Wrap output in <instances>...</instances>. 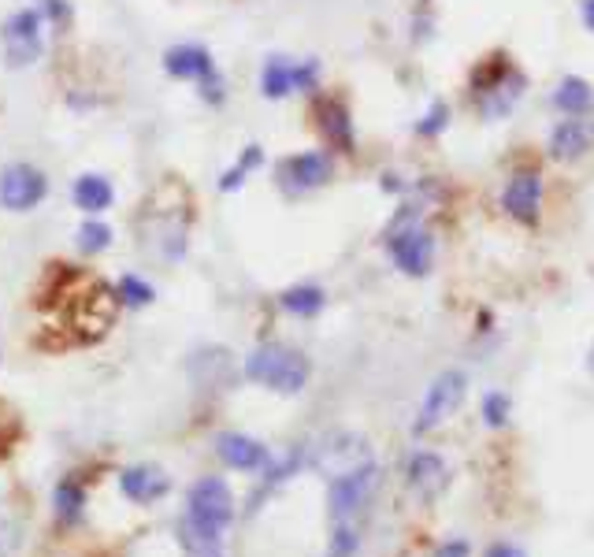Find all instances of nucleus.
Returning a JSON list of instances; mask_svg holds the SVG:
<instances>
[{
	"label": "nucleus",
	"instance_id": "obj_1",
	"mask_svg": "<svg viewBox=\"0 0 594 557\" xmlns=\"http://www.w3.org/2000/svg\"><path fill=\"white\" fill-rule=\"evenodd\" d=\"M235 520V495L219 476H205L190 487L186 513L178 520V543L186 557H223V539Z\"/></svg>",
	"mask_w": 594,
	"mask_h": 557
},
{
	"label": "nucleus",
	"instance_id": "obj_2",
	"mask_svg": "<svg viewBox=\"0 0 594 557\" xmlns=\"http://www.w3.org/2000/svg\"><path fill=\"white\" fill-rule=\"evenodd\" d=\"M528 90V74L516 68V60L509 52H487V57L469 71V98L472 109L483 120H502L505 112H513L520 93Z\"/></svg>",
	"mask_w": 594,
	"mask_h": 557
},
{
	"label": "nucleus",
	"instance_id": "obj_3",
	"mask_svg": "<svg viewBox=\"0 0 594 557\" xmlns=\"http://www.w3.org/2000/svg\"><path fill=\"white\" fill-rule=\"evenodd\" d=\"M246 376L253 383H260V387H268V391L297 394V391H305V383H309L313 364L301 350L283 346V342H264V346H257L249 353Z\"/></svg>",
	"mask_w": 594,
	"mask_h": 557
},
{
	"label": "nucleus",
	"instance_id": "obj_4",
	"mask_svg": "<svg viewBox=\"0 0 594 557\" xmlns=\"http://www.w3.org/2000/svg\"><path fill=\"white\" fill-rule=\"evenodd\" d=\"M546 205V182L535 164H520L509 171L502 186V212L520 227H539Z\"/></svg>",
	"mask_w": 594,
	"mask_h": 557
},
{
	"label": "nucleus",
	"instance_id": "obj_5",
	"mask_svg": "<svg viewBox=\"0 0 594 557\" xmlns=\"http://www.w3.org/2000/svg\"><path fill=\"white\" fill-rule=\"evenodd\" d=\"M387 253L398 272L423 278L434 264V234L417 216H401L387 234Z\"/></svg>",
	"mask_w": 594,
	"mask_h": 557
},
{
	"label": "nucleus",
	"instance_id": "obj_6",
	"mask_svg": "<svg viewBox=\"0 0 594 557\" xmlns=\"http://www.w3.org/2000/svg\"><path fill=\"white\" fill-rule=\"evenodd\" d=\"M464 387H469V379H464V372H458V368L434 376L428 394H423L417 432L423 435V432H431V427H442L445 421H450V416L458 413V405L464 402Z\"/></svg>",
	"mask_w": 594,
	"mask_h": 557
},
{
	"label": "nucleus",
	"instance_id": "obj_7",
	"mask_svg": "<svg viewBox=\"0 0 594 557\" xmlns=\"http://www.w3.org/2000/svg\"><path fill=\"white\" fill-rule=\"evenodd\" d=\"M164 68L172 79H183V82H197L205 85V98L208 101H219L223 90H219V74H216V63H212L208 49L201 45H175L164 52Z\"/></svg>",
	"mask_w": 594,
	"mask_h": 557
},
{
	"label": "nucleus",
	"instance_id": "obj_8",
	"mask_svg": "<svg viewBox=\"0 0 594 557\" xmlns=\"http://www.w3.org/2000/svg\"><path fill=\"white\" fill-rule=\"evenodd\" d=\"M49 194V179L30 164H8L0 171V205L8 212L38 209Z\"/></svg>",
	"mask_w": 594,
	"mask_h": 557
},
{
	"label": "nucleus",
	"instance_id": "obj_9",
	"mask_svg": "<svg viewBox=\"0 0 594 557\" xmlns=\"http://www.w3.org/2000/svg\"><path fill=\"white\" fill-rule=\"evenodd\" d=\"M335 175L331 156L320 153V149H309V153H294L279 164V186L286 194H309V190L327 186Z\"/></svg>",
	"mask_w": 594,
	"mask_h": 557
},
{
	"label": "nucleus",
	"instance_id": "obj_10",
	"mask_svg": "<svg viewBox=\"0 0 594 557\" xmlns=\"http://www.w3.org/2000/svg\"><path fill=\"white\" fill-rule=\"evenodd\" d=\"M316 79H320V63L316 60H286L272 57L260 71V90L264 98H290L297 90H313Z\"/></svg>",
	"mask_w": 594,
	"mask_h": 557
},
{
	"label": "nucleus",
	"instance_id": "obj_11",
	"mask_svg": "<svg viewBox=\"0 0 594 557\" xmlns=\"http://www.w3.org/2000/svg\"><path fill=\"white\" fill-rule=\"evenodd\" d=\"M41 23H45V16L34 12V8H23V12H16L12 19L4 23V57L8 63H16V68H27V63H34L41 57Z\"/></svg>",
	"mask_w": 594,
	"mask_h": 557
},
{
	"label": "nucleus",
	"instance_id": "obj_12",
	"mask_svg": "<svg viewBox=\"0 0 594 557\" xmlns=\"http://www.w3.org/2000/svg\"><path fill=\"white\" fill-rule=\"evenodd\" d=\"M591 149H594V120H587V115H565L546 134V156L557 160V164H576Z\"/></svg>",
	"mask_w": 594,
	"mask_h": 557
},
{
	"label": "nucleus",
	"instance_id": "obj_13",
	"mask_svg": "<svg viewBox=\"0 0 594 557\" xmlns=\"http://www.w3.org/2000/svg\"><path fill=\"white\" fill-rule=\"evenodd\" d=\"M313 120L335 153H354V120L342 98H320L313 104Z\"/></svg>",
	"mask_w": 594,
	"mask_h": 557
},
{
	"label": "nucleus",
	"instance_id": "obj_14",
	"mask_svg": "<svg viewBox=\"0 0 594 557\" xmlns=\"http://www.w3.org/2000/svg\"><path fill=\"white\" fill-rule=\"evenodd\" d=\"M216 454L223 457V465L235 468V473H264L268 468V446H260L257 438L242 435V432H223L216 438Z\"/></svg>",
	"mask_w": 594,
	"mask_h": 557
},
{
	"label": "nucleus",
	"instance_id": "obj_15",
	"mask_svg": "<svg viewBox=\"0 0 594 557\" xmlns=\"http://www.w3.org/2000/svg\"><path fill=\"white\" fill-rule=\"evenodd\" d=\"M123 495L137 502V506H148V502H156L161 495H167V487H172V479H167L161 468L153 465H137V468H126L123 473Z\"/></svg>",
	"mask_w": 594,
	"mask_h": 557
},
{
	"label": "nucleus",
	"instance_id": "obj_16",
	"mask_svg": "<svg viewBox=\"0 0 594 557\" xmlns=\"http://www.w3.org/2000/svg\"><path fill=\"white\" fill-rule=\"evenodd\" d=\"M550 104L561 112V115H591L594 112V85L580 74H565L554 93H550Z\"/></svg>",
	"mask_w": 594,
	"mask_h": 557
},
{
	"label": "nucleus",
	"instance_id": "obj_17",
	"mask_svg": "<svg viewBox=\"0 0 594 557\" xmlns=\"http://www.w3.org/2000/svg\"><path fill=\"white\" fill-rule=\"evenodd\" d=\"M112 182L101 179V175H82L79 182H74V205H79L82 212H90V216H98V212H104L112 205Z\"/></svg>",
	"mask_w": 594,
	"mask_h": 557
},
{
	"label": "nucleus",
	"instance_id": "obj_18",
	"mask_svg": "<svg viewBox=\"0 0 594 557\" xmlns=\"http://www.w3.org/2000/svg\"><path fill=\"white\" fill-rule=\"evenodd\" d=\"M279 305H283L290 316L309 320V316H316V313H320V308L327 305V297H324L320 286H313V283H297V286H290V291H283V294H279Z\"/></svg>",
	"mask_w": 594,
	"mask_h": 557
},
{
	"label": "nucleus",
	"instance_id": "obj_19",
	"mask_svg": "<svg viewBox=\"0 0 594 557\" xmlns=\"http://www.w3.org/2000/svg\"><path fill=\"white\" fill-rule=\"evenodd\" d=\"M409 479L423 490V495L439 490V487L445 484V465H442V457H434V454H417V457L409 460Z\"/></svg>",
	"mask_w": 594,
	"mask_h": 557
},
{
	"label": "nucleus",
	"instance_id": "obj_20",
	"mask_svg": "<svg viewBox=\"0 0 594 557\" xmlns=\"http://www.w3.org/2000/svg\"><path fill=\"white\" fill-rule=\"evenodd\" d=\"M82 487L74 484V479H63L60 490H57V513H60V520H74L79 517V509H82Z\"/></svg>",
	"mask_w": 594,
	"mask_h": 557
},
{
	"label": "nucleus",
	"instance_id": "obj_21",
	"mask_svg": "<svg viewBox=\"0 0 594 557\" xmlns=\"http://www.w3.org/2000/svg\"><path fill=\"white\" fill-rule=\"evenodd\" d=\"M260 160H264V153H260V149H257V145H249L246 153H242V160H238V164L231 168L227 175H223V182H219V186H223V190H235V186H242V182H246V175H249L253 168L260 164Z\"/></svg>",
	"mask_w": 594,
	"mask_h": 557
},
{
	"label": "nucleus",
	"instance_id": "obj_22",
	"mask_svg": "<svg viewBox=\"0 0 594 557\" xmlns=\"http://www.w3.org/2000/svg\"><path fill=\"white\" fill-rule=\"evenodd\" d=\"M79 245H82V250H86V253L109 250V245H112V231L104 227V223H93V220H90L86 227L79 231Z\"/></svg>",
	"mask_w": 594,
	"mask_h": 557
},
{
	"label": "nucleus",
	"instance_id": "obj_23",
	"mask_svg": "<svg viewBox=\"0 0 594 557\" xmlns=\"http://www.w3.org/2000/svg\"><path fill=\"white\" fill-rule=\"evenodd\" d=\"M483 421H487V427H502L509 421V394H502V391L487 394V398H483Z\"/></svg>",
	"mask_w": 594,
	"mask_h": 557
},
{
	"label": "nucleus",
	"instance_id": "obj_24",
	"mask_svg": "<svg viewBox=\"0 0 594 557\" xmlns=\"http://www.w3.org/2000/svg\"><path fill=\"white\" fill-rule=\"evenodd\" d=\"M120 302H126V305H148V302H153V286L142 283L137 275H126L123 283H120Z\"/></svg>",
	"mask_w": 594,
	"mask_h": 557
},
{
	"label": "nucleus",
	"instance_id": "obj_25",
	"mask_svg": "<svg viewBox=\"0 0 594 557\" xmlns=\"http://www.w3.org/2000/svg\"><path fill=\"white\" fill-rule=\"evenodd\" d=\"M19 546V524L0 513V557H12Z\"/></svg>",
	"mask_w": 594,
	"mask_h": 557
},
{
	"label": "nucleus",
	"instance_id": "obj_26",
	"mask_svg": "<svg viewBox=\"0 0 594 557\" xmlns=\"http://www.w3.org/2000/svg\"><path fill=\"white\" fill-rule=\"evenodd\" d=\"M445 115H450V112H445V104H439V109H431L428 115H423V123L417 126V131L420 134H439L445 126Z\"/></svg>",
	"mask_w": 594,
	"mask_h": 557
},
{
	"label": "nucleus",
	"instance_id": "obj_27",
	"mask_svg": "<svg viewBox=\"0 0 594 557\" xmlns=\"http://www.w3.org/2000/svg\"><path fill=\"white\" fill-rule=\"evenodd\" d=\"M41 16H49L52 23H63L71 12H68V4H63V0H41Z\"/></svg>",
	"mask_w": 594,
	"mask_h": 557
},
{
	"label": "nucleus",
	"instance_id": "obj_28",
	"mask_svg": "<svg viewBox=\"0 0 594 557\" xmlns=\"http://www.w3.org/2000/svg\"><path fill=\"white\" fill-rule=\"evenodd\" d=\"M487 557H528L524 550H516L513 543H494L491 550H487Z\"/></svg>",
	"mask_w": 594,
	"mask_h": 557
},
{
	"label": "nucleus",
	"instance_id": "obj_29",
	"mask_svg": "<svg viewBox=\"0 0 594 557\" xmlns=\"http://www.w3.org/2000/svg\"><path fill=\"white\" fill-rule=\"evenodd\" d=\"M439 557H469V543H445Z\"/></svg>",
	"mask_w": 594,
	"mask_h": 557
},
{
	"label": "nucleus",
	"instance_id": "obj_30",
	"mask_svg": "<svg viewBox=\"0 0 594 557\" xmlns=\"http://www.w3.org/2000/svg\"><path fill=\"white\" fill-rule=\"evenodd\" d=\"M580 16H583V27L594 34V0H580Z\"/></svg>",
	"mask_w": 594,
	"mask_h": 557
},
{
	"label": "nucleus",
	"instance_id": "obj_31",
	"mask_svg": "<svg viewBox=\"0 0 594 557\" xmlns=\"http://www.w3.org/2000/svg\"><path fill=\"white\" fill-rule=\"evenodd\" d=\"M591 372H594V346H591Z\"/></svg>",
	"mask_w": 594,
	"mask_h": 557
}]
</instances>
